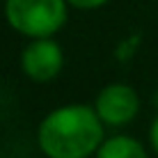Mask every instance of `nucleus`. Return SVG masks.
<instances>
[{
  "label": "nucleus",
  "mask_w": 158,
  "mask_h": 158,
  "mask_svg": "<svg viewBox=\"0 0 158 158\" xmlns=\"http://www.w3.org/2000/svg\"><path fill=\"white\" fill-rule=\"evenodd\" d=\"M64 67V53L51 37H39L30 41L21 53V69L35 83L53 80Z\"/></svg>",
  "instance_id": "7ed1b4c3"
},
{
  "label": "nucleus",
  "mask_w": 158,
  "mask_h": 158,
  "mask_svg": "<svg viewBox=\"0 0 158 158\" xmlns=\"http://www.w3.org/2000/svg\"><path fill=\"white\" fill-rule=\"evenodd\" d=\"M5 19L25 37H53L67 23V0H5Z\"/></svg>",
  "instance_id": "f03ea898"
},
{
  "label": "nucleus",
  "mask_w": 158,
  "mask_h": 158,
  "mask_svg": "<svg viewBox=\"0 0 158 158\" xmlns=\"http://www.w3.org/2000/svg\"><path fill=\"white\" fill-rule=\"evenodd\" d=\"M99 117L103 119V124H110V126H124L131 119L138 115L140 110V99L138 92L131 85L124 83H115L103 87L96 96L94 103Z\"/></svg>",
  "instance_id": "20e7f679"
},
{
  "label": "nucleus",
  "mask_w": 158,
  "mask_h": 158,
  "mask_svg": "<svg viewBox=\"0 0 158 158\" xmlns=\"http://www.w3.org/2000/svg\"><path fill=\"white\" fill-rule=\"evenodd\" d=\"M96 158H149V156L138 140L128 138V135H115L96 149Z\"/></svg>",
  "instance_id": "39448f33"
},
{
  "label": "nucleus",
  "mask_w": 158,
  "mask_h": 158,
  "mask_svg": "<svg viewBox=\"0 0 158 158\" xmlns=\"http://www.w3.org/2000/svg\"><path fill=\"white\" fill-rule=\"evenodd\" d=\"M69 5H73V7H78V9H96V7H101V5H106L108 0H67Z\"/></svg>",
  "instance_id": "423d86ee"
},
{
  "label": "nucleus",
  "mask_w": 158,
  "mask_h": 158,
  "mask_svg": "<svg viewBox=\"0 0 158 158\" xmlns=\"http://www.w3.org/2000/svg\"><path fill=\"white\" fill-rule=\"evenodd\" d=\"M149 138H151V147H154V149H156V154H158V117L154 119V124H151Z\"/></svg>",
  "instance_id": "0eeeda50"
},
{
  "label": "nucleus",
  "mask_w": 158,
  "mask_h": 158,
  "mask_svg": "<svg viewBox=\"0 0 158 158\" xmlns=\"http://www.w3.org/2000/svg\"><path fill=\"white\" fill-rule=\"evenodd\" d=\"M37 142L48 158H87L103 144V119L80 103L55 108L41 119Z\"/></svg>",
  "instance_id": "f257e3e1"
}]
</instances>
